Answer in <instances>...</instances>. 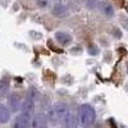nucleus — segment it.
Listing matches in <instances>:
<instances>
[{
	"mask_svg": "<svg viewBox=\"0 0 128 128\" xmlns=\"http://www.w3.org/2000/svg\"><path fill=\"white\" fill-rule=\"evenodd\" d=\"M69 114V109L66 104L63 102H56L54 104V106L49 110V115L48 119L51 120L52 123H59V122H64V119L67 118V115Z\"/></svg>",
	"mask_w": 128,
	"mask_h": 128,
	"instance_id": "f257e3e1",
	"label": "nucleus"
},
{
	"mask_svg": "<svg viewBox=\"0 0 128 128\" xmlns=\"http://www.w3.org/2000/svg\"><path fill=\"white\" fill-rule=\"evenodd\" d=\"M96 113L90 104H82L78 108V122L82 126H91L95 122Z\"/></svg>",
	"mask_w": 128,
	"mask_h": 128,
	"instance_id": "f03ea898",
	"label": "nucleus"
},
{
	"mask_svg": "<svg viewBox=\"0 0 128 128\" xmlns=\"http://www.w3.org/2000/svg\"><path fill=\"white\" fill-rule=\"evenodd\" d=\"M31 122H32L31 113L22 112V113H20L17 118H16V120H14V127H16V128H26V127L31 126Z\"/></svg>",
	"mask_w": 128,
	"mask_h": 128,
	"instance_id": "7ed1b4c3",
	"label": "nucleus"
},
{
	"mask_svg": "<svg viewBox=\"0 0 128 128\" xmlns=\"http://www.w3.org/2000/svg\"><path fill=\"white\" fill-rule=\"evenodd\" d=\"M8 105L10 108V112H17L20 106H22V104H20V96H19V94H17V92L10 94V96L8 98Z\"/></svg>",
	"mask_w": 128,
	"mask_h": 128,
	"instance_id": "20e7f679",
	"label": "nucleus"
},
{
	"mask_svg": "<svg viewBox=\"0 0 128 128\" xmlns=\"http://www.w3.org/2000/svg\"><path fill=\"white\" fill-rule=\"evenodd\" d=\"M55 40L59 42L60 45L66 46V45H69L70 42H72V36L68 34V32L58 31V32H55Z\"/></svg>",
	"mask_w": 128,
	"mask_h": 128,
	"instance_id": "39448f33",
	"label": "nucleus"
},
{
	"mask_svg": "<svg viewBox=\"0 0 128 128\" xmlns=\"http://www.w3.org/2000/svg\"><path fill=\"white\" fill-rule=\"evenodd\" d=\"M101 13L106 17H113L115 14V10H114V6L112 3L109 2H100V5H99Z\"/></svg>",
	"mask_w": 128,
	"mask_h": 128,
	"instance_id": "423d86ee",
	"label": "nucleus"
},
{
	"mask_svg": "<svg viewBox=\"0 0 128 128\" xmlns=\"http://www.w3.org/2000/svg\"><path fill=\"white\" fill-rule=\"evenodd\" d=\"M51 13L58 18H63V17L67 16V6L64 4H62V3H56V4H54V6H52Z\"/></svg>",
	"mask_w": 128,
	"mask_h": 128,
	"instance_id": "0eeeda50",
	"label": "nucleus"
},
{
	"mask_svg": "<svg viewBox=\"0 0 128 128\" xmlns=\"http://www.w3.org/2000/svg\"><path fill=\"white\" fill-rule=\"evenodd\" d=\"M10 119V109L8 106L0 104V124H5Z\"/></svg>",
	"mask_w": 128,
	"mask_h": 128,
	"instance_id": "6e6552de",
	"label": "nucleus"
},
{
	"mask_svg": "<svg viewBox=\"0 0 128 128\" xmlns=\"http://www.w3.org/2000/svg\"><path fill=\"white\" fill-rule=\"evenodd\" d=\"M22 112H27V113H34V110H35V101H34V99L31 98V96H28V98L23 101V104H22Z\"/></svg>",
	"mask_w": 128,
	"mask_h": 128,
	"instance_id": "1a4fd4ad",
	"label": "nucleus"
},
{
	"mask_svg": "<svg viewBox=\"0 0 128 128\" xmlns=\"http://www.w3.org/2000/svg\"><path fill=\"white\" fill-rule=\"evenodd\" d=\"M48 118L42 114H37L35 118H32V122H31V126L32 127H45L48 124Z\"/></svg>",
	"mask_w": 128,
	"mask_h": 128,
	"instance_id": "9d476101",
	"label": "nucleus"
},
{
	"mask_svg": "<svg viewBox=\"0 0 128 128\" xmlns=\"http://www.w3.org/2000/svg\"><path fill=\"white\" fill-rule=\"evenodd\" d=\"M77 120H78V115H73V114H68L67 118L64 119V124H66L67 127H76L77 126Z\"/></svg>",
	"mask_w": 128,
	"mask_h": 128,
	"instance_id": "9b49d317",
	"label": "nucleus"
},
{
	"mask_svg": "<svg viewBox=\"0 0 128 128\" xmlns=\"http://www.w3.org/2000/svg\"><path fill=\"white\" fill-rule=\"evenodd\" d=\"M9 86H10V82L8 77H3L0 80V92H6Z\"/></svg>",
	"mask_w": 128,
	"mask_h": 128,
	"instance_id": "f8f14e48",
	"label": "nucleus"
},
{
	"mask_svg": "<svg viewBox=\"0 0 128 128\" xmlns=\"http://www.w3.org/2000/svg\"><path fill=\"white\" fill-rule=\"evenodd\" d=\"M86 5L90 9H95L100 5V0H86Z\"/></svg>",
	"mask_w": 128,
	"mask_h": 128,
	"instance_id": "ddd939ff",
	"label": "nucleus"
},
{
	"mask_svg": "<svg viewBox=\"0 0 128 128\" xmlns=\"http://www.w3.org/2000/svg\"><path fill=\"white\" fill-rule=\"evenodd\" d=\"M87 50H88V52H90L91 55H96V54H99V48L96 46V45H90Z\"/></svg>",
	"mask_w": 128,
	"mask_h": 128,
	"instance_id": "4468645a",
	"label": "nucleus"
},
{
	"mask_svg": "<svg viewBox=\"0 0 128 128\" xmlns=\"http://www.w3.org/2000/svg\"><path fill=\"white\" fill-rule=\"evenodd\" d=\"M36 4L40 8H48L49 6V0H36Z\"/></svg>",
	"mask_w": 128,
	"mask_h": 128,
	"instance_id": "2eb2a0df",
	"label": "nucleus"
},
{
	"mask_svg": "<svg viewBox=\"0 0 128 128\" xmlns=\"http://www.w3.org/2000/svg\"><path fill=\"white\" fill-rule=\"evenodd\" d=\"M112 32H113V35H116V36H115L116 38H120V37H122V32H120L118 28H113Z\"/></svg>",
	"mask_w": 128,
	"mask_h": 128,
	"instance_id": "dca6fc26",
	"label": "nucleus"
},
{
	"mask_svg": "<svg viewBox=\"0 0 128 128\" xmlns=\"http://www.w3.org/2000/svg\"><path fill=\"white\" fill-rule=\"evenodd\" d=\"M56 2H58V0H56Z\"/></svg>",
	"mask_w": 128,
	"mask_h": 128,
	"instance_id": "f3484780",
	"label": "nucleus"
}]
</instances>
